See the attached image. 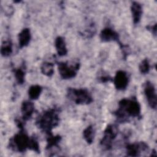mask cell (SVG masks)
<instances>
[{
	"label": "cell",
	"instance_id": "9a60e30c",
	"mask_svg": "<svg viewBox=\"0 0 157 157\" xmlns=\"http://www.w3.org/2000/svg\"><path fill=\"white\" fill-rule=\"evenodd\" d=\"M61 140V137L59 135L53 136L52 133L47 134L46 150H50L55 147H58L59 142Z\"/></svg>",
	"mask_w": 157,
	"mask_h": 157
},
{
	"label": "cell",
	"instance_id": "4fadbf2b",
	"mask_svg": "<svg viewBox=\"0 0 157 157\" xmlns=\"http://www.w3.org/2000/svg\"><path fill=\"white\" fill-rule=\"evenodd\" d=\"M131 10L133 22L134 24H137L141 19V17L142 14V6L139 2L134 1L132 2L131 6Z\"/></svg>",
	"mask_w": 157,
	"mask_h": 157
},
{
	"label": "cell",
	"instance_id": "8fae6325",
	"mask_svg": "<svg viewBox=\"0 0 157 157\" xmlns=\"http://www.w3.org/2000/svg\"><path fill=\"white\" fill-rule=\"evenodd\" d=\"M34 104L33 102L30 101H23L21 106L23 120L25 121L29 120L34 112Z\"/></svg>",
	"mask_w": 157,
	"mask_h": 157
},
{
	"label": "cell",
	"instance_id": "8992f818",
	"mask_svg": "<svg viewBox=\"0 0 157 157\" xmlns=\"http://www.w3.org/2000/svg\"><path fill=\"white\" fill-rule=\"evenodd\" d=\"M118 134L117 128L114 124H109L103 132V136L100 141L101 146L105 150L112 148V143Z\"/></svg>",
	"mask_w": 157,
	"mask_h": 157
},
{
	"label": "cell",
	"instance_id": "30bf717a",
	"mask_svg": "<svg viewBox=\"0 0 157 157\" xmlns=\"http://www.w3.org/2000/svg\"><path fill=\"white\" fill-rule=\"evenodd\" d=\"M100 38L102 42H117L120 44L119 34L115 31L112 29L110 28H104L100 33Z\"/></svg>",
	"mask_w": 157,
	"mask_h": 157
},
{
	"label": "cell",
	"instance_id": "3957f363",
	"mask_svg": "<svg viewBox=\"0 0 157 157\" xmlns=\"http://www.w3.org/2000/svg\"><path fill=\"white\" fill-rule=\"evenodd\" d=\"M31 137H29L23 129L15 134L9 142L8 147L13 151L23 153L29 148Z\"/></svg>",
	"mask_w": 157,
	"mask_h": 157
},
{
	"label": "cell",
	"instance_id": "5bb4252c",
	"mask_svg": "<svg viewBox=\"0 0 157 157\" xmlns=\"http://www.w3.org/2000/svg\"><path fill=\"white\" fill-rule=\"evenodd\" d=\"M55 46L56 52L59 56H63L66 55L67 50L64 39L61 36H58L55 40Z\"/></svg>",
	"mask_w": 157,
	"mask_h": 157
},
{
	"label": "cell",
	"instance_id": "7c38bea8",
	"mask_svg": "<svg viewBox=\"0 0 157 157\" xmlns=\"http://www.w3.org/2000/svg\"><path fill=\"white\" fill-rule=\"evenodd\" d=\"M18 38L19 47L22 48L25 47H26L29 44L31 38L30 29L27 28L23 29L18 34Z\"/></svg>",
	"mask_w": 157,
	"mask_h": 157
},
{
	"label": "cell",
	"instance_id": "7402d4cb",
	"mask_svg": "<svg viewBox=\"0 0 157 157\" xmlns=\"http://www.w3.org/2000/svg\"><path fill=\"white\" fill-rule=\"evenodd\" d=\"M29 150L35 151L37 153H40V148L38 141L35 138V137H31L30 144H29Z\"/></svg>",
	"mask_w": 157,
	"mask_h": 157
},
{
	"label": "cell",
	"instance_id": "44dd1931",
	"mask_svg": "<svg viewBox=\"0 0 157 157\" xmlns=\"http://www.w3.org/2000/svg\"><path fill=\"white\" fill-rule=\"evenodd\" d=\"M139 69L140 72L142 74H146L148 73L150 69V66L149 64V61L147 58L143 59L141 61V63L139 66Z\"/></svg>",
	"mask_w": 157,
	"mask_h": 157
},
{
	"label": "cell",
	"instance_id": "d6986e66",
	"mask_svg": "<svg viewBox=\"0 0 157 157\" xmlns=\"http://www.w3.org/2000/svg\"><path fill=\"white\" fill-rule=\"evenodd\" d=\"M40 71L44 75L51 77L54 73V64L50 62H44L40 66Z\"/></svg>",
	"mask_w": 157,
	"mask_h": 157
},
{
	"label": "cell",
	"instance_id": "7a4b0ae2",
	"mask_svg": "<svg viewBox=\"0 0 157 157\" xmlns=\"http://www.w3.org/2000/svg\"><path fill=\"white\" fill-rule=\"evenodd\" d=\"M59 121L58 109L50 108L43 112L37 118L36 124L47 134L52 133V130L58 125Z\"/></svg>",
	"mask_w": 157,
	"mask_h": 157
},
{
	"label": "cell",
	"instance_id": "ffe728a7",
	"mask_svg": "<svg viewBox=\"0 0 157 157\" xmlns=\"http://www.w3.org/2000/svg\"><path fill=\"white\" fill-rule=\"evenodd\" d=\"M14 76L16 82L19 85H22L25 82V69L23 67H20L19 68L13 70Z\"/></svg>",
	"mask_w": 157,
	"mask_h": 157
},
{
	"label": "cell",
	"instance_id": "52a82bcc",
	"mask_svg": "<svg viewBox=\"0 0 157 157\" xmlns=\"http://www.w3.org/2000/svg\"><path fill=\"white\" fill-rule=\"evenodd\" d=\"M144 94L149 106L156 109L157 105V98L154 85L150 81H147L144 84Z\"/></svg>",
	"mask_w": 157,
	"mask_h": 157
},
{
	"label": "cell",
	"instance_id": "6da1fadb",
	"mask_svg": "<svg viewBox=\"0 0 157 157\" xmlns=\"http://www.w3.org/2000/svg\"><path fill=\"white\" fill-rule=\"evenodd\" d=\"M141 108L139 102L136 98H124L118 102V109L113 112L117 119L120 122L128 121L132 118L140 117Z\"/></svg>",
	"mask_w": 157,
	"mask_h": 157
},
{
	"label": "cell",
	"instance_id": "e0dca14e",
	"mask_svg": "<svg viewBox=\"0 0 157 157\" xmlns=\"http://www.w3.org/2000/svg\"><path fill=\"white\" fill-rule=\"evenodd\" d=\"M83 138L88 144L93 143L94 138V129L92 125L87 126L83 131Z\"/></svg>",
	"mask_w": 157,
	"mask_h": 157
},
{
	"label": "cell",
	"instance_id": "277c9868",
	"mask_svg": "<svg viewBox=\"0 0 157 157\" xmlns=\"http://www.w3.org/2000/svg\"><path fill=\"white\" fill-rule=\"evenodd\" d=\"M66 96L78 105L89 104L93 101L91 93L86 88H68Z\"/></svg>",
	"mask_w": 157,
	"mask_h": 157
},
{
	"label": "cell",
	"instance_id": "d4e9b609",
	"mask_svg": "<svg viewBox=\"0 0 157 157\" xmlns=\"http://www.w3.org/2000/svg\"><path fill=\"white\" fill-rule=\"evenodd\" d=\"M156 23L154 24L153 25H148L146 26V28L147 30L150 31L154 36H156Z\"/></svg>",
	"mask_w": 157,
	"mask_h": 157
},
{
	"label": "cell",
	"instance_id": "603a6c76",
	"mask_svg": "<svg viewBox=\"0 0 157 157\" xmlns=\"http://www.w3.org/2000/svg\"><path fill=\"white\" fill-rule=\"evenodd\" d=\"M96 33V28L94 27V25L91 23L90 24L88 28H86L84 31L82 33V34L84 36H86V37H91Z\"/></svg>",
	"mask_w": 157,
	"mask_h": 157
},
{
	"label": "cell",
	"instance_id": "cb8c5ba5",
	"mask_svg": "<svg viewBox=\"0 0 157 157\" xmlns=\"http://www.w3.org/2000/svg\"><path fill=\"white\" fill-rule=\"evenodd\" d=\"M98 79L100 82L102 83H106L110 81H112L113 78L106 72L104 71H102L99 74H98Z\"/></svg>",
	"mask_w": 157,
	"mask_h": 157
},
{
	"label": "cell",
	"instance_id": "9c48e42d",
	"mask_svg": "<svg viewBox=\"0 0 157 157\" xmlns=\"http://www.w3.org/2000/svg\"><path fill=\"white\" fill-rule=\"evenodd\" d=\"M112 81L113 82L116 89L118 90H124L128 85L129 78L126 72L119 70L116 72Z\"/></svg>",
	"mask_w": 157,
	"mask_h": 157
},
{
	"label": "cell",
	"instance_id": "ac0fdd59",
	"mask_svg": "<svg viewBox=\"0 0 157 157\" xmlns=\"http://www.w3.org/2000/svg\"><path fill=\"white\" fill-rule=\"evenodd\" d=\"M12 52V44L10 40H6L2 42L1 47V53L2 56L7 57L10 55Z\"/></svg>",
	"mask_w": 157,
	"mask_h": 157
},
{
	"label": "cell",
	"instance_id": "ba28073f",
	"mask_svg": "<svg viewBox=\"0 0 157 157\" xmlns=\"http://www.w3.org/2000/svg\"><path fill=\"white\" fill-rule=\"evenodd\" d=\"M148 150V145L144 142L128 144L126 146V155L128 156H139L141 152Z\"/></svg>",
	"mask_w": 157,
	"mask_h": 157
},
{
	"label": "cell",
	"instance_id": "2e32d148",
	"mask_svg": "<svg viewBox=\"0 0 157 157\" xmlns=\"http://www.w3.org/2000/svg\"><path fill=\"white\" fill-rule=\"evenodd\" d=\"M42 91V88L39 85L31 86L28 90V96L32 100H36L40 96Z\"/></svg>",
	"mask_w": 157,
	"mask_h": 157
},
{
	"label": "cell",
	"instance_id": "5b68a950",
	"mask_svg": "<svg viewBox=\"0 0 157 157\" xmlns=\"http://www.w3.org/2000/svg\"><path fill=\"white\" fill-rule=\"evenodd\" d=\"M58 69L61 77L63 79H71L75 77L79 69V63L70 64L68 62H57Z\"/></svg>",
	"mask_w": 157,
	"mask_h": 157
}]
</instances>
